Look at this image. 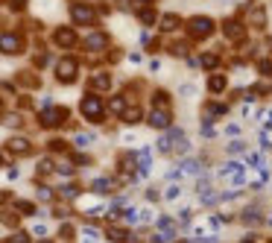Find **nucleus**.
<instances>
[{"label":"nucleus","mask_w":272,"mask_h":243,"mask_svg":"<svg viewBox=\"0 0 272 243\" xmlns=\"http://www.w3.org/2000/svg\"><path fill=\"white\" fill-rule=\"evenodd\" d=\"M220 176H223V182L225 185H243V170H240V164H234V161H228L220 170Z\"/></svg>","instance_id":"obj_9"},{"label":"nucleus","mask_w":272,"mask_h":243,"mask_svg":"<svg viewBox=\"0 0 272 243\" xmlns=\"http://www.w3.org/2000/svg\"><path fill=\"white\" fill-rule=\"evenodd\" d=\"M6 199H9V194H6V191H0V202H6Z\"/></svg>","instance_id":"obj_47"},{"label":"nucleus","mask_w":272,"mask_h":243,"mask_svg":"<svg viewBox=\"0 0 272 243\" xmlns=\"http://www.w3.org/2000/svg\"><path fill=\"white\" fill-rule=\"evenodd\" d=\"M220 115H228V105L214 103V105H208V115H205V120H214V117H220Z\"/></svg>","instance_id":"obj_20"},{"label":"nucleus","mask_w":272,"mask_h":243,"mask_svg":"<svg viewBox=\"0 0 272 243\" xmlns=\"http://www.w3.org/2000/svg\"><path fill=\"white\" fill-rule=\"evenodd\" d=\"M15 208H18V214H36V205H33V202H26V199H18V205H15Z\"/></svg>","instance_id":"obj_26"},{"label":"nucleus","mask_w":272,"mask_h":243,"mask_svg":"<svg viewBox=\"0 0 272 243\" xmlns=\"http://www.w3.org/2000/svg\"><path fill=\"white\" fill-rule=\"evenodd\" d=\"M76 73H79V65H76L73 59H62L59 65H56V79L65 82V85L76 79Z\"/></svg>","instance_id":"obj_5"},{"label":"nucleus","mask_w":272,"mask_h":243,"mask_svg":"<svg viewBox=\"0 0 272 243\" xmlns=\"http://www.w3.org/2000/svg\"><path fill=\"white\" fill-rule=\"evenodd\" d=\"M91 88H94V91H106V88H111V76H108V73H97L94 79H91Z\"/></svg>","instance_id":"obj_17"},{"label":"nucleus","mask_w":272,"mask_h":243,"mask_svg":"<svg viewBox=\"0 0 272 243\" xmlns=\"http://www.w3.org/2000/svg\"><path fill=\"white\" fill-rule=\"evenodd\" d=\"M108 109H111V112H126V100H123V97H111Z\"/></svg>","instance_id":"obj_29"},{"label":"nucleus","mask_w":272,"mask_h":243,"mask_svg":"<svg viewBox=\"0 0 272 243\" xmlns=\"http://www.w3.org/2000/svg\"><path fill=\"white\" fill-rule=\"evenodd\" d=\"M9 243H29V237H26L24 232H15V234H12V240H9Z\"/></svg>","instance_id":"obj_38"},{"label":"nucleus","mask_w":272,"mask_h":243,"mask_svg":"<svg viewBox=\"0 0 272 243\" xmlns=\"http://www.w3.org/2000/svg\"><path fill=\"white\" fill-rule=\"evenodd\" d=\"M71 18L76 23H97V12L91 6H85V3H73L71 6Z\"/></svg>","instance_id":"obj_7"},{"label":"nucleus","mask_w":272,"mask_h":243,"mask_svg":"<svg viewBox=\"0 0 272 243\" xmlns=\"http://www.w3.org/2000/svg\"><path fill=\"white\" fill-rule=\"evenodd\" d=\"M85 243H94V240H85Z\"/></svg>","instance_id":"obj_51"},{"label":"nucleus","mask_w":272,"mask_h":243,"mask_svg":"<svg viewBox=\"0 0 272 243\" xmlns=\"http://www.w3.org/2000/svg\"><path fill=\"white\" fill-rule=\"evenodd\" d=\"M108 240H114V243H132V234L126 232V229H117V226H114V229H108Z\"/></svg>","instance_id":"obj_16"},{"label":"nucleus","mask_w":272,"mask_h":243,"mask_svg":"<svg viewBox=\"0 0 272 243\" xmlns=\"http://www.w3.org/2000/svg\"><path fill=\"white\" fill-rule=\"evenodd\" d=\"M178 21H182L178 15H164V18H161V30H164V33H173L178 26Z\"/></svg>","instance_id":"obj_19"},{"label":"nucleus","mask_w":272,"mask_h":243,"mask_svg":"<svg viewBox=\"0 0 272 243\" xmlns=\"http://www.w3.org/2000/svg\"><path fill=\"white\" fill-rule=\"evenodd\" d=\"M120 117H123L126 123H138V120H141V109H126Z\"/></svg>","instance_id":"obj_24"},{"label":"nucleus","mask_w":272,"mask_h":243,"mask_svg":"<svg viewBox=\"0 0 272 243\" xmlns=\"http://www.w3.org/2000/svg\"><path fill=\"white\" fill-rule=\"evenodd\" d=\"M243 147H246V144H243V141H234V144H231V147H228V152H240V150H243Z\"/></svg>","instance_id":"obj_43"},{"label":"nucleus","mask_w":272,"mask_h":243,"mask_svg":"<svg viewBox=\"0 0 272 243\" xmlns=\"http://www.w3.org/2000/svg\"><path fill=\"white\" fill-rule=\"evenodd\" d=\"M158 150L161 152H188V141L182 129H170L164 138L158 141Z\"/></svg>","instance_id":"obj_1"},{"label":"nucleus","mask_w":272,"mask_h":243,"mask_svg":"<svg viewBox=\"0 0 272 243\" xmlns=\"http://www.w3.org/2000/svg\"><path fill=\"white\" fill-rule=\"evenodd\" d=\"M0 223L3 226H18V214L15 211H0Z\"/></svg>","instance_id":"obj_23"},{"label":"nucleus","mask_w":272,"mask_h":243,"mask_svg":"<svg viewBox=\"0 0 272 243\" xmlns=\"http://www.w3.org/2000/svg\"><path fill=\"white\" fill-rule=\"evenodd\" d=\"M146 120H149V126H153V129H167V126H170V112H161V109H155L153 115L146 117Z\"/></svg>","instance_id":"obj_13"},{"label":"nucleus","mask_w":272,"mask_h":243,"mask_svg":"<svg viewBox=\"0 0 272 243\" xmlns=\"http://www.w3.org/2000/svg\"><path fill=\"white\" fill-rule=\"evenodd\" d=\"M202 135H205V138H214V126H211V120H205V123H202Z\"/></svg>","instance_id":"obj_35"},{"label":"nucleus","mask_w":272,"mask_h":243,"mask_svg":"<svg viewBox=\"0 0 272 243\" xmlns=\"http://www.w3.org/2000/svg\"><path fill=\"white\" fill-rule=\"evenodd\" d=\"M68 120V109H44L41 112V117H38V123L41 126H59V123H65Z\"/></svg>","instance_id":"obj_6"},{"label":"nucleus","mask_w":272,"mask_h":243,"mask_svg":"<svg viewBox=\"0 0 272 243\" xmlns=\"http://www.w3.org/2000/svg\"><path fill=\"white\" fill-rule=\"evenodd\" d=\"M53 170H59V173H65V176H71L73 173V164H56Z\"/></svg>","instance_id":"obj_36"},{"label":"nucleus","mask_w":272,"mask_h":243,"mask_svg":"<svg viewBox=\"0 0 272 243\" xmlns=\"http://www.w3.org/2000/svg\"><path fill=\"white\" fill-rule=\"evenodd\" d=\"M79 109H82L85 120H91V123H100V120H103V112H106V105H103V100H100L97 94H88V97H82Z\"/></svg>","instance_id":"obj_2"},{"label":"nucleus","mask_w":272,"mask_h":243,"mask_svg":"<svg viewBox=\"0 0 272 243\" xmlns=\"http://www.w3.org/2000/svg\"><path fill=\"white\" fill-rule=\"evenodd\" d=\"M260 73H266V76L272 73V65H269V62H260Z\"/></svg>","instance_id":"obj_45"},{"label":"nucleus","mask_w":272,"mask_h":243,"mask_svg":"<svg viewBox=\"0 0 272 243\" xmlns=\"http://www.w3.org/2000/svg\"><path fill=\"white\" fill-rule=\"evenodd\" d=\"M193 94H196L193 85H182V97H193Z\"/></svg>","instance_id":"obj_42"},{"label":"nucleus","mask_w":272,"mask_h":243,"mask_svg":"<svg viewBox=\"0 0 272 243\" xmlns=\"http://www.w3.org/2000/svg\"><path fill=\"white\" fill-rule=\"evenodd\" d=\"M153 103L158 105L161 112H167V105H170V97H167L164 91H158V94H155V97H153Z\"/></svg>","instance_id":"obj_25"},{"label":"nucleus","mask_w":272,"mask_h":243,"mask_svg":"<svg viewBox=\"0 0 272 243\" xmlns=\"http://www.w3.org/2000/svg\"><path fill=\"white\" fill-rule=\"evenodd\" d=\"M6 150L15 152V155H26V152L33 150V144H29L26 138H21V135H15V138L6 141Z\"/></svg>","instance_id":"obj_12"},{"label":"nucleus","mask_w":272,"mask_h":243,"mask_svg":"<svg viewBox=\"0 0 272 243\" xmlns=\"http://www.w3.org/2000/svg\"><path fill=\"white\" fill-rule=\"evenodd\" d=\"M62 237H65V240H71V237H73V226H68V223H65V226H62Z\"/></svg>","instance_id":"obj_37"},{"label":"nucleus","mask_w":272,"mask_h":243,"mask_svg":"<svg viewBox=\"0 0 272 243\" xmlns=\"http://www.w3.org/2000/svg\"><path fill=\"white\" fill-rule=\"evenodd\" d=\"M208 88H211L214 94H220V91H225V76H220V73H214L211 79H208Z\"/></svg>","instance_id":"obj_21"},{"label":"nucleus","mask_w":272,"mask_h":243,"mask_svg":"<svg viewBox=\"0 0 272 243\" xmlns=\"http://www.w3.org/2000/svg\"><path fill=\"white\" fill-rule=\"evenodd\" d=\"M33 234H36V237H44V234H47V229H44V226H36V229H33Z\"/></svg>","instance_id":"obj_46"},{"label":"nucleus","mask_w":272,"mask_h":243,"mask_svg":"<svg viewBox=\"0 0 272 243\" xmlns=\"http://www.w3.org/2000/svg\"><path fill=\"white\" fill-rule=\"evenodd\" d=\"M53 167H56V164L50 161V158H44V161H38V173L47 176V173H53Z\"/></svg>","instance_id":"obj_31"},{"label":"nucleus","mask_w":272,"mask_h":243,"mask_svg":"<svg viewBox=\"0 0 272 243\" xmlns=\"http://www.w3.org/2000/svg\"><path fill=\"white\" fill-rule=\"evenodd\" d=\"M178 194H182V187L178 185H173V187H167V199H176Z\"/></svg>","instance_id":"obj_40"},{"label":"nucleus","mask_w":272,"mask_h":243,"mask_svg":"<svg viewBox=\"0 0 272 243\" xmlns=\"http://www.w3.org/2000/svg\"><path fill=\"white\" fill-rule=\"evenodd\" d=\"M249 18H252V23H255V26H263V21H266V12H263V9H252V15H249Z\"/></svg>","instance_id":"obj_28"},{"label":"nucleus","mask_w":272,"mask_h":243,"mask_svg":"<svg viewBox=\"0 0 272 243\" xmlns=\"http://www.w3.org/2000/svg\"><path fill=\"white\" fill-rule=\"evenodd\" d=\"M135 167H138L141 173H146V170L153 167V152H149V150H141L138 155H135Z\"/></svg>","instance_id":"obj_14"},{"label":"nucleus","mask_w":272,"mask_h":243,"mask_svg":"<svg viewBox=\"0 0 272 243\" xmlns=\"http://www.w3.org/2000/svg\"><path fill=\"white\" fill-rule=\"evenodd\" d=\"M0 167H3V155H0Z\"/></svg>","instance_id":"obj_49"},{"label":"nucleus","mask_w":272,"mask_h":243,"mask_svg":"<svg viewBox=\"0 0 272 243\" xmlns=\"http://www.w3.org/2000/svg\"><path fill=\"white\" fill-rule=\"evenodd\" d=\"M106 44H108V35H103V33H94V35L85 38V47H88V50H103Z\"/></svg>","instance_id":"obj_15"},{"label":"nucleus","mask_w":272,"mask_h":243,"mask_svg":"<svg viewBox=\"0 0 272 243\" xmlns=\"http://www.w3.org/2000/svg\"><path fill=\"white\" fill-rule=\"evenodd\" d=\"M138 3H153V0H138Z\"/></svg>","instance_id":"obj_48"},{"label":"nucleus","mask_w":272,"mask_h":243,"mask_svg":"<svg viewBox=\"0 0 272 243\" xmlns=\"http://www.w3.org/2000/svg\"><path fill=\"white\" fill-rule=\"evenodd\" d=\"M24 50V41H21V35H0V53H9V56H15V53H21Z\"/></svg>","instance_id":"obj_8"},{"label":"nucleus","mask_w":272,"mask_h":243,"mask_svg":"<svg viewBox=\"0 0 272 243\" xmlns=\"http://www.w3.org/2000/svg\"><path fill=\"white\" fill-rule=\"evenodd\" d=\"M91 144H94V135H88V132L76 135V147H91Z\"/></svg>","instance_id":"obj_30"},{"label":"nucleus","mask_w":272,"mask_h":243,"mask_svg":"<svg viewBox=\"0 0 272 243\" xmlns=\"http://www.w3.org/2000/svg\"><path fill=\"white\" fill-rule=\"evenodd\" d=\"M53 38H56V44L65 47V50H71V47H76V33H73L71 26H59L56 33H53Z\"/></svg>","instance_id":"obj_10"},{"label":"nucleus","mask_w":272,"mask_h":243,"mask_svg":"<svg viewBox=\"0 0 272 243\" xmlns=\"http://www.w3.org/2000/svg\"><path fill=\"white\" fill-rule=\"evenodd\" d=\"M50 150H56V152H65V150H68V144H65V141H50Z\"/></svg>","instance_id":"obj_34"},{"label":"nucleus","mask_w":272,"mask_h":243,"mask_svg":"<svg viewBox=\"0 0 272 243\" xmlns=\"http://www.w3.org/2000/svg\"><path fill=\"white\" fill-rule=\"evenodd\" d=\"M141 21L149 26V23H155V12L153 9H141Z\"/></svg>","instance_id":"obj_32"},{"label":"nucleus","mask_w":272,"mask_h":243,"mask_svg":"<svg viewBox=\"0 0 272 243\" xmlns=\"http://www.w3.org/2000/svg\"><path fill=\"white\" fill-rule=\"evenodd\" d=\"M73 164H79V167H88V164H91V158H88V155H82V152H79V155H73Z\"/></svg>","instance_id":"obj_33"},{"label":"nucleus","mask_w":272,"mask_h":243,"mask_svg":"<svg viewBox=\"0 0 272 243\" xmlns=\"http://www.w3.org/2000/svg\"><path fill=\"white\" fill-rule=\"evenodd\" d=\"M202 173V161H196V158H185V161L178 164L176 170H170V179H188V176H199Z\"/></svg>","instance_id":"obj_4"},{"label":"nucleus","mask_w":272,"mask_h":243,"mask_svg":"<svg viewBox=\"0 0 272 243\" xmlns=\"http://www.w3.org/2000/svg\"><path fill=\"white\" fill-rule=\"evenodd\" d=\"M38 197H41V199H50V197H53V191H50V187H44V185H38Z\"/></svg>","instance_id":"obj_39"},{"label":"nucleus","mask_w":272,"mask_h":243,"mask_svg":"<svg viewBox=\"0 0 272 243\" xmlns=\"http://www.w3.org/2000/svg\"><path fill=\"white\" fill-rule=\"evenodd\" d=\"M225 135H231V138H234V135H240V126H234V123H228V126H225Z\"/></svg>","instance_id":"obj_41"},{"label":"nucleus","mask_w":272,"mask_h":243,"mask_svg":"<svg viewBox=\"0 0 272 243\" xmlns=\"http://www.w3.org/2000/svg\"><path fill=\"white\" fill-rule=\"evenodd\" d=\"M59 194H62V197H68V199H73V197H79V194H82V187H79V185H65V187H59Z\"/></svg>","instance_id":"obj_22"},{"label":"nucleus","mask_w":272,"mask_h":243,"mask_svg":"<svg viewBox=\"0 0 272 243\" xmlns=\"http://www.w3.org/2000/svg\"><path fill=\"white\" fill-rule=\"evenodd\" d=\"M199 65H205V68H217V65H220V56H214V53H205V56L199 59Z\"/></svg>","instance_id":"obj_27"},{"label":"nucleus","mask_w":272,"mask_h":243,"mask_svg":"<svg viewBox=\"0 0 272 243\" xmlns=\"http://www.w3.org/2000/svg\"><path fill=\"white\" fill-rule=\"evenodd\" d=\"M223 33H225V38L240 41V38L246 35V23H243V21H225V23H223Z\"/></svg>","instance_id":"obj_11"},{"label":"nucleus","mask_w":272,"mask_h":243,"mask_svg":"<svg viewBox=\"0 0 272 243\" xmlns=\"http://www.w3.org/2000/svg\"><path fill=\"white\" fill-rule=\"evenodd\" d=\"M188 30L193 38H205V35L214 33V21L208 18V15H196V18H190L188 21Z\"/></svg>","instance_id":"obj_3"},{"label":"nucleus","mask_w":272,"mask_h":243,"mask_svg":"<svg viewBox=\"0 0 272 243\" xmlns=\"http://www.w3.org/2000/svg\"><path fill=\"white\" fill-rule=\"evenodd\" d=\"M111 187H114L111 179H94V182H91V191H94V194H111Z\"/></svg>","instance_id":"obj_18"},{"label":"nucleus","mask_w":272,"mask_h":243,"mask_svg":"<svg viewBox=\"0 0 272 243\" xmlns=\"http://www.w3.org/2000/svg\"><path fill=\"white\" fill-rule=\"evenodd\" d=\"M9 6H12V9H24L26 0H9Z\"/></svg>","instance_id":"obj_44"},{"label":"nucleus","mask_w":272,"mask_h":243,"mask_svg":"<svg viewBox=\"0 0 272 243\" xmlns=\"http://www.w3.org/2000/svg\"><path fill=\"white\" fill-rule=\"evenodd\" d=\"M243 243H255V240H243Z\"/></svg>","instance_id":"obj_50"}]
</instances>
